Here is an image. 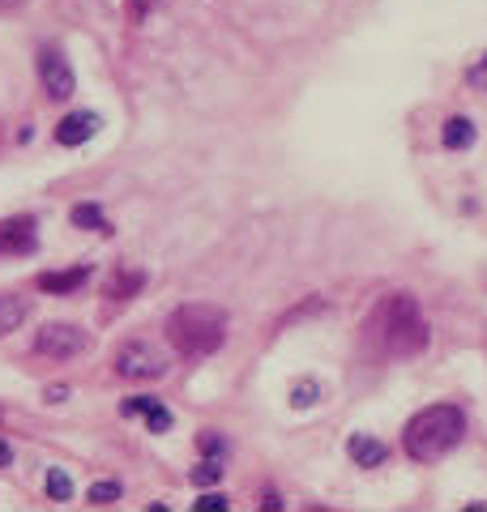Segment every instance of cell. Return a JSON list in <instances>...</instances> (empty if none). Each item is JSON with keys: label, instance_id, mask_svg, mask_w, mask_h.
I'll list each match as a JSON object with an SVG mask.
<instances>
[{"label": "cell", "instance_id": "e0dca14e", "mask_svg": "<svg viewBox=\"0 0 487 512\" xmlns=\"http://www.w3.org/2000/svg\"><path fill=\"white\" fill-rule=\"evenodd\" d=\"M218 478H223V461H218V457H206V461H201V466L193 470V483H197V487H214Z\"/></svg>", "mask_w": 487, "mask_h": 512}, {"label": "cell", "instance_id": "d6986e66", "mask_svg": "<svg viewBox=\"0 0 487 512\" xmlns=\"http://www.w3.org/2000/svg\"><path fill=\"white\" fill-rule=\"evenodd\" d=\"M223 508H231V500L227 495H218V491H210V495H201L197 500V512H223Z\"/></svg>", "mask_w": 487, "mask_h": 512}, {"label": "cell", "instance_id": "2e32d148", "mask_svg": "<svg viewBox=\"0 0 487 512\" xmlns=\"http://www.w3.org/2000/svg\"><path fill=\"white\" fill-rule=\"evenodd\" d=\"M47 495H52L56 504L73 500V483H69V474H65V470H47Z\"/></svg>", "mask_w": 487, "mask_h": 512}, {"label": "cell", "instance_id": "603a6c76", "mask_svg": "<svg viewBox=\"0 0 487 512\" xmlns=\"http://www.w3.org/2000/svg\"><path fill=\"white\" fill-rule=\"evenodd\" d=\"M9 461H13V448H9L5 440H0V470H5V466H9Z\"/></svg>", "mask_w": 487, "mask_h": 512}, {"label": "cell", "instance_id": "ffe728a7", "mask_svg": "<svg viewBox=\"0 0 487 512\" xmlns=\"http://www.w3.org/2000/svg\"><path fill=\"white\" fill-rule=\"evenodd\" d=\"M466 86H475V90H487V56L479 64H470L466 69Z\"/></svg>", "mask_w": 487, "mask_h": 512}, {"label": "cell", "instance_id": "52a82bcc", "mask_svg": "<svg viewBox=\"0 0 487 512\" xmlns=\"http://www.w3.org/2000/svg\"><path fill=\"white\" fill-rule=\"evenodd\" d=\"M39 248L35 218H5L0 222V256H30Z\"/></svg>", "mask_w": 487, "mask_h": 512}, {"label": "cell", "instance_id": "5b68a950", "mask_svg": "<svg viewBox=\"0 0 487 512\" xmlns=\"http://www.w3.org/2000/svg\"><path fill=\"white\" fill-rule=\"evenodd\" d=\"M116 372L124 380H159L167 372V355L150 342H124L116 355Z\"/></svg>", "mask_w": 487, "mask_h": 512}, {"label": "cell", "instance_id": "30bf717a", "mask_svg": "<svg viewBox=\"0 0 487 512\" xmlns=\"http://www.w3.org/2000/svg\"><path fill=\"white\" fill-rule=\"evenodd\" d=\"M86 278H90L86 265L56 269V274H39V291H47V295H69V291H82Z\"/></svg>", "mask_w": 487, "mask_h": 512}, {"label": "cell", "instance_id": "3957f363", "mask_svg": "<svg viewBox=\"0 0 487 512\" xmlns=\"http://www.w3.org/2000/svg\"><path fill=\"white\" fill-rule=\"evenodd\" d=\"M462 436H466V414L458 406H428L406 423L402 444L415 461H436V457H445L449 448H458Z\"/></svg>", "mask_w": 487, "mask_h": 512}, {"label": "cell", "instance_id": "5bb4252c", "mask_svg": "<svg viewBox=\"0 0 487 512\" xmlns=\"http://www.w3.org/2000/svg\"><path fill=\"white\" fill-rule=\"evenodd\" d=\"M141 286H146V274H141V269H129V274H116L112 282H107V295L112 299H133Z\"/></svg>", "mask_w": 487, "mask_h": 512}, {"label": "cell", "instance_id": "cb8c5ba5", "mask_svg": "<svg viewBox=\"0 0 487 512\" xmlns=\"http://www.w3.org/2000/svg\"><path fill=\"white\" fill-rule=\"evenodd\" d=\"M30 0H0V9H26Z\"/></svg>", "mask_w": 487, "mask_h": 512}, {"label": "cell", "instance_id": "ac0fdd59", "mask_svg": "<svg viewBox=\"0 0 487 512\" xmlns=\"http://www.w3.org/2000/svg\"><path fill=\"white\" fill-rule=\"evenodd\" d=\"M120 500V483H94L90 487V504H116Z\"/></svg>", "mask_w": 487, "mask_h": 512}, {"label": "cell", "instance_id": "7c38bea8", "mask_svg": "<svg viewBox=\"0 0 487 512\" xmlns=\"http://www.w3.org/2000/svg\"><path fill=\"white\" fill-rule=\"evenodd\" d=\"M441 141H445V150H466V146H475V124H470L466 116H453V120H445V128H441Z\"/></svg>", "mask_w": 487, "mask_h": 512}, {"label": "cell", "instance_id": "8992f818", "mask_svg": "<svg viewBox=\"0 0 487 512\" xmlns=\"http://www.w3.org/2000/svg\"><path fill=\"white\" fill-rule=\"evenodd\" d=\"M39 82L47 90V99H69V94L77 90V77L69 69L65 52H56V47H43V52H39Z\"/></svg>", "mask_w": 487, "mask_h": 512}, {"label": "cell", "instance_id": "9c48e42d", "mask_svg": "<svg viewBox=\"0 0 487 512\" xmlns=\"http://www.w3.org/2000/svg\"><path fill=\"white\" fill-rule=\"evenodd\" d=\"M120 414H146L150 431H171V410L159 402V397H133V402H120Z\"/></svg>", "mask_w": 487, "mask_h": 512}, {"label": "cell", "instance_id": "7a4b0ae2", "mask_svg": "<svg viewBox=\"0 0 487 512\" xmlns=\"http://www.w3.org/2000/svg\"><path fill=\"white\" fill-rule=\"evenodd\" d=\"M167 342L184 359H206L227 342V312L214 303H184L167 316Z\"/></svg>", "mask_w": 487, "mask_h": 512}, {"label": "cell", "instance_id": "277c9868", "mask_svg": "<svg viewBox=\"0 0 487 512\" xmlns=\"http://www.w3.org/2000/svg\"><path fill=\"white\" fill-rule=\"evenodd\" d=\"M35 350L47 355V359H56V363H65V359H77L82 350H90V333L69 325V320H52V325L39 329Z\"/></svg>", "mask_w": 487, "mask_h": 512}, {"label": "cell", "instance_id": "ba28073f", "mask_svg": "<svg viewBox=\"0 0 487 512\" xmlns=\"http://www.w3.org/2000/svg\"><path fill=\"white\" fill-rule=\"evenodd\" d=\"M94 133H99V116H94V111H69V116L56 124L60 146H82V141H90Z\"/></svg>", "mask_w": 487, "mask_h": 512}, {"label": "cell", "instance_id": "8fae6325", "mask_svg": "<svg viewBox=\"0 0 487 512\" xmlns=\"http://www.w3.org/2000/svg\"><path fill=\"white\" fill-rule=\"evenodd\" d=\"M347 453H351L355 466H385V461H389V448L381 440H372V436H351Z\"/></svg>", "mask_w": 487, "mask_h": 512}, {"label": "cell", "instance_id": "6da1fadb", "mask_svg": "<svg viewBox=\"0 0 487 512\" xmlns=\"http://www.w3.org/2000/svg\"><path fill=\"white\" fill-rule=\"evenodd\" d=\"M364 346L381 359H411L428 346V320H423L415 295L394 291L385 295L364 320Z\"/></svg>", "mask_w": 487, "mask_h": 512}, {"label": "cell", "instance_id": "7402d4cb", "mask_svg": "<svg viewBox=\"0 0 487 512\" xmlns=\"http://www.w3.org/2000/svg\"><path fill=\"white\" fill-rule=\"evenodd\" d=\"M201 444H206V453H210V457H218V453H223V440H218V436H206Z\"/></svg>", "mask_w": 487, "mask_h": 512}, {"label": "cell", "instance_id": "44dd1931", "mask_svg": "<svg viewBox=\"0 0 487 512\" xmlns=\"http://www.w3.org/2000/svg\"><path fill=\"white\" fill-rule=\"evenodd\" d=\"M291 402L295 406H312V402H317V384H300V389L291 393Z\"/></svg>", "mask_w": 487, "mask_h": 512}, {"label": "cell", "instance_id": "9a60e30c", "mask_svg": "<svg viewBox=\"0 0 487 512\" xmlns=\"http://www.w3.org/2000/svg\"><path fill=\"white\" fill-rule=\"evenodd\" d=\"M69 218H73V227H82V231H90V227H94V231H112V227H107V218H103L99 205H86V201H82V205H73V214H69Z\"/></svg>", "mask_w": 487, "mask_h": 512}, {"label": "cell", "instance_id": "4fadbf2b", "mask_svg": "<svg viewBox=\"0 0 487 512\" xmlns=\"http://www.w3.org/2000/svg\"><path fill=\"white\" fill-rule=\"evenodd\" d=\"M26 316H30V303H26V299H18V295H0V338L18 329Z\"/></svg>", "mask_w": 487, "mask_h": 512}]
</instances>
